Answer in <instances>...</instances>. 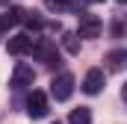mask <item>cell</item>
I'll list each match as a JSON object with an SVG mask.
<instances>
[{
  "instance_id": "6da1fadb",
  "label": "cell",
  "mask_w": 127,
  "mask_h": 124,
  "mask_svg": "<svg viewBox=\"0 0 127 124\" xmlns=\"http://www.w3.org/2000/svg\"><path fill=\"white\" fill-rule=\"evenodd\" d=\"M50 94H53L56 100H68V97L74 94V74H68V71L56 74V77L50 80Z\"/></svg>"
},
{
  "instance_id": "7a4b0ae2",
  "label": "cell",
  "mask_w": 127,
  "mask_h": 124,
  "mask_svg": "<svg viewBox=\"0 0 127 124\" xmlns=\"http://www.w3.org/2000/svg\"><path fill=\"white\" fill-rule=\"evenodd\" d=\"M103 30V24H100V18L97 15H89V12H83L80 15V30H77V38H97Z\"/></svg>"
},
{
  "instance_id": "3957f363",
  "label": "cell",
  "mask_w": 127,
  "mask_h": 124,
  "mask_svg": "<svg viewBox=\"0 0 127 124\" xmlns=\"http://www.w3.org/2000/svg\"><path fill=\"white\" fill-rule=\"evenodd\" d=\"M47 112H50L47 94L44 92H30V97H27V115H30V118H44Z\"/></svg>"
},
{
  "instance_id": "277c9868",
  "label": "cell",
  "mask_w": 127,
  "mask_h": 124,
  "mask_svg": "<svg viewBox=\"0 0 127 124\" xmlns=\"http://www.w3.org/2000/svg\"><path fill=\"white\" fill-rule=\"evenodd\" d=\"M32 44H35V38H32L30 32H18V35L9 38L6 50H9L12 56H24V53H32Z\"/></svg>"
},
{
  "instance_id": "5b68a950",
  "label": "cell",
  "mask_w": 127,
  "mask_h": 124,
  "mask_svg": "<svg viewBox=\"0 0 127 124\" xmlns=\"http://www.w3.org/2000/svg\"><path fill=\"white\" fill-rule=\"evenodd\" d=\"M32 80H35L32 65L18 62V65H15V71H12V89H27V86H32Z\"/></svg>"
},
{
  "instance_id": "8992f818",
  "label": "cell",
  "mask_w": 127,
  "mask_h": 124,
  "mask_svg": "<svg viewBox=\"0 0 127 124\" xmlns=\"http://www.w3.org/2000/svg\"><path fill=\"white\" fill-rule=\"evenodd\" d=\"M32 53H35V59L47 62V65H53V62H59V53H56V44H50L47 38H38V41L32 44Z\"/></svg>"
},
{
  "instance_id": "52a82bcc",
  "label": "cell",
  "mask_w": 127,
  "mask_h": 124,
  "mask_svg": "<svg viewBox=\"0 0 127 124\" xmlns=\"http://www.w3.org/2000/svg\"><path fill=\"white\" fill-rule=\"evenodd\" d=\"M103 83H106L103 71H100V68H92V71L86 74V80H83V92L86 94H97L100 89H103Z\"/></svg>"
},
{
  "instance_id": "ba28073f",
  "label": "cell",
  "mask_w": 127,
  "mask_h": 124,
  "mask_svg": "<svg viewBox=\"0 0 127 124\" xmlns=\"http://www.w3.org/2000/svg\"><path fill=\"white\" fill-rule=\"evenodd\" d=\"M103 62H106L109 71H121L124 62H127V50H109V53L103 56Z\"/></svg>"
},
{
  "instance_id": "9c48e42d",
  "label": "cell",
  "mask_w": 127,
  "mask_h": 124,
  "mask_svg": "<svg viewBox=\"0 0 127 124\" xmlns=\"http://www.w3.org/2000/svg\"><path fill=\"white\" fill-rule=\"evenodd\" d=\"M68 124H92V112H89V106H77V109H71Z\"/></svg>"
},
{
  "instance_id": "30bf717a",
  "label": "cell",
  "mask_w": 127,
  "mask_h": 124,
  "mask_svg": "<svg viewBox=\"0 0 127 124\" xmlns=\"http://www.w3.org/2000/svg\"><path fill=\"white\" fill-rule=\"evenodd\" d=\"M24 18H27V12H24L21 6H12V9H9V15H6L3 21H6V27H9V24H21Z\"/></svg>"
},
{
  "instance_id": "8fae6325",
  "label": "cell",
  "mask_w": 127,
  "mask_h": 124,
  "mask_svg": "<svg viewBox=\"0 0 127 124\" xmlns=\"http://www.w3.org/2000/svg\"><path fill=\"white\" fill-rule=\"evenodd\" d=\"M62 47L68 50V53H80V41H77V35H74V32H65Z\"/></svg>"
},
{
  "instance_id": "7c38bea8",
  "label": "cell",
  "mask_w": 127,
  "mask_h": 124,
  "mask_svg": "<svg viewBox=\"0 0 127 124\" xmlns=\"http://www.w3.org/2000/svg\"><path fill=\"white\" fill-rule=\"evenodd\" d=\"M47 3H50V6H68L71 0H47Z\"/></svg>"
},
{
  "instance_id": "4fadbf2b",
  "label": "cell",
  "mask_w": 127,
  "mask_h": 124,
  "mask_svg": "<svg viewBox=\"0 0 127 124\" xmlns=\"http://www.w3.org/2000/svg\"><path fill=\"white\" fill-rule=\"evenodd\" d=\"M3 30H6V21H3V18H0V35H3Z\"/></svg>"
},
{
  "instance_id": "5bb4252c",
  "label": "cell",
  "mask_w": 127,
  "mask_h": 124,
  "mask_svg": "<svg viewBox=\"0 0 127 124\" xmlns=\"http://www.w3.org/2000/svg\"><path fill=\"white\" fill-rule=\"evenodd\" d=\"M6 3H9V0H0V6H6Z\"/></svg>"
},
{
  "instance_id": "9a60e30c",
  "label": "cell",
  "mask_w": 127,
  "mask_h": 124,
  "mask_svg": "<svg viewBox=\"0 0 127 124\" xmlns=\"http://www.w3.org/2000/svg\"><path fill=\"white\" fill-rule=\"evenodd\" d=\"M89 3H103V0H89Z\"/></svg>"
},
{
  "instance_id": "2e32d148",
  "label": "cell",
  "mask_w": 127,
  "mask_h": 124,
  "mask_svg": "<svg viewBox=\"0 0 127 124\" xmlns=\"http://www.w3.org/2000/svg\"><path fill=\"white\" fill-rule=\"evenodd\" d=\"M118 3H127V0H118Z\"/></svg>"
},
{
  "instance_id": "e0dca14e",
  "label": "cell",
  "mask_w": 127,
  "mask_h": 124,
  "mask_svg": "<svg viewBox=\"0 0 127 124\" xmlns=\"http://www.w3.org/2000/svg\"><path fill=\"white\" fill-rule=\"evenodd\" d=\"M53 124H59V121H53Z\"/></svg>"
}]
</instances>
